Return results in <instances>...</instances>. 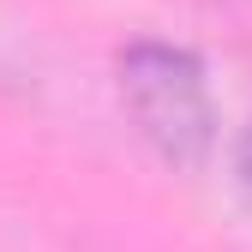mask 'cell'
<instances>
[{
  "mask_svg": "<svg viewBox=\"0 0 252 252\" xmlns=\"http://www.w3.org/2000/svg\"><path fill=\"white\" fill-rule=\"evenodd\" d=\"M234 174H240V192H246V204H252V132L240 138V156H234Z\"/></svg>",
  "mask_w": 252,
  "mask_h": 252,
  "instance_id": "obj_2",
  "label": "cell"
},
{
  "mask_svg": "<svg viewBox=\"0 0 252 252\" xmlns=\"http://www.w3.org/2000/svg\"><path fill=\"white\" fill-rule=\"evenodd\" d=\"M114 90L126 120L138 126V138L162 156L168 168H204L216 150V102L204 60L180 42L138 36L114 54Z\"/></svg>",
  "mask_w": 252,
  "mask_h": 252,
  "instance_id": "obj_1",
  "label": "cell"
}]
</instances>
